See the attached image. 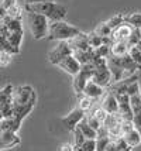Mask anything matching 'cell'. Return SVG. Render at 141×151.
<instances>
[{
  "instance_id": "cell-34",
  "label": "cell",
  "mask_w": 141,
  "mask_h": 151,
  "mask_svg": "<svg viewBox=\"0 0 141 151\" xmlns=\"http://www.w3.org/2000/svg\"><path fill=\"white\" fill-rule=\"evenodd\" d=\"M130 106H131V110L133 112L141 110V93L130 96Z\"/></svg>"
},
{
  "instance_id": "cell-37",
  "label": "cell",
  "mask_w": 141,
  "mask_h": 151,
  "mask_svg": "<svg viewBox=\"0 0 141 151\" xmlns=\"http://www.w3.org/2000/svg\"><path fill=\"white\" fill-rule=\"evenodd\" d=\"M6 16H7V17H10V19H19V20H21V9L19 7V4H16V6L11 7L10 10H7Z\"/></svg>"
},
{
  "instance_id": "cell-32",
  "label": "cell",
  "mask_w": 141,
  "mask_h": 151,
  "mask_svg": "<svg viewBox=\"0 0 141 151\" xmlns=\"http://www.w3.org/2000/svg\"><path fill=\"white\" fill-rule=\"evenodd\" d=\"M93 31L97 34V35H100V37H109V38H110V34H112V30L107 27L106 23H100Z\"/></svg>"
},
{
  "instance_id": "cell-29",
  "label": "cell",
  "mask_w": 141,
  "mask_h": 151,
  "mask_svg": "<svg viewBox=\"0 0 141 151\" xmlns=\"http://www.w3.org/2000/svg\"><path fill=\"white\" fill-rule=\"evenodd\" d=\"M90 114H93L94 117L97 119L99 122H100L102 124H103V122H104V119H106V116H107V113L104 112L103 109H102L100 106H93L92 109H90Z\"/></svg>"
},
{
  "instance_id": "cell-43",
  "label": "cell",
  "mask_w": 141,
  "mask_h": 151,
  "mask_svg": "<svg viewBox=\"0 0 141 151\" xmlns=\"http://www.w3.org/2000/svg\"><path fill=\"white\" fill-rule=\"evenodd\" d=\"M1 27H3V21L0 20V33H1Z\"/></svg>"
},
{
  "instance_id": "cell-30",
  "label": "cell",
  "mask_w": 141,
  "mask_h": 151,
  "mask_svg": "<svg viewBox=\"0 0 141 151\" xmlns=\"http://www.w3.org/2000/svg\"><path fill=\"white\" fill-rule=\"evenodd\" d=\"M72 134H74V147L75 148H78V147H81L85 141H86V137L82 134V132L76 127L74 132H72Z\"/></svg>"
},
{
  "instance_id": "cell-1",
  "label": "cell",
  "mask_w": 141,
  "mask_h": 151,
  "mask_svg": "<svg viewBox=\"0 0 141 151\" xmlns=\"http://www.w3.org/2000/svg\"><path fill=\"white\" fill-rule=\"evenodd\" d=\"M11 103H13V117L19 123H23V120L30 114L37 103V93L34 88L30 85H20L13 88Z\"/></svg>"
},
{
  "instance_id": "cell-39",
  "label": "cell",
  "mask_w": 141,
  "mask_h": 151,
  "mask_svg": "<svg viewBox=\"0 0 141 151\" xmlns=\"http://www.w3.org/2000/svg\"><path fill=\"white\" fill-rule=\"evenodd\" d=\"M16 4H17L16 0H0V6L6 10V13H7V10H10V9L14 7Z\"/></svg>"
},
{
  "instance_id": "cell-10",
  "label": "cell",
  "mask_w": 141,
  "mask_h": 151,
  "mask_svg": "<svg viewBox=\"0 0 141 151\" xmlns=\"http://www.w3.org/2000/svg\"><path fill=\"white\" fill-rule=\"evenodd\" d=\"M121 123L123 119L119 114H107L102 126L109 132L110 138H117L121 137Z\"/></svg>"
},
{
  "instance_id": "cell-2",
  "label": "cell",
  "mask_w": 141,
  "mask_h": 151,
  "mask_svg": "<svg viewBox=\"0 0 141 151\" xmlns=\"http://www.w3.org/2000/svg\"><path fill=\"white\" fill-rule=\"evenodd\" d=\"M107 68L110 73H112V81L113 82L130 78L133 75H137L141 71V65L135 64L134 61L130 58L128 54L124 55V57H112V55H109Z\"/></svg>"
},
{
  "instance_id": "cell-5",
  "label": "cell",
  "mask_w": 141,
  "mask_h": 151,
  "mask_svg": "<svg viewBox=\"0 0 141 151\" xmlns=\"http://www.w3.org/2000/svg\"><path fill=\"white\" fill-rule=\"evenodd\" d=\"M94 66L93 73H92V82H94L96 85L102 86L104 89H107L112 85V73L107 68V58H94L92 62Z\"/></svg>"
},
{
  "instance_id": "cell-12",
  "label": "cell",
  "mask_w": 141,
  "mask_h": 151,
  "mask_svg": "<svg viewBox=\"0 0 141 151\" xmlns=\"http://www.w3.org/2000/svg\"><path fill=\"white\" fill-rule=\"evenodd\" d=\"M117 98V103H119V116H120L124 122H131L133 120V110L130 106V96L128 95H119Z\"/></svg>"
},
{
  "instance_id": "cell-13",
  "label": "cell",
  "mask_w": 141,
  "mask_h": 151,
  "mask_svg": "<svg viewBox=\"0 0 141 151\" xmlns=\"http://www.w3.org/2000/svg\"><path fill=\"white\" fill-rule=\"evenodd\" d=\"M85 114H86V113L82 112L79 107H75L74 110H71V112H69V114H67L65 117L62 119V123H64V126L67 127L68 130L74 132L75 129H76V126L83 120Z\"/></svg>"
},
{
  "instance_id": "cell-8",
  "label": "cell",
  "mask_w": 141,
  "mask_h": 151,
  "mask_svg": "<svg viewBox=\"0 0 141 151\" xmlns=\"http://www.w3.org/2000/svg\"><path fill=\"white\" fill-rule=\"evenodd\" d=\"M93 69H94L93 64L82 65L81 66V71H79V72L74 76V89H75V92H76V95H78V96H79V95H82V91H83L85 85L87 83V81H90V79H92Z\"/></svg>"
},
{
  "instance_id": "cell-18",
  "label": "cell",
  "mask_w": 141,
  "mask_h": 151,
  "mask_svg": "<svg viewBox=\"0 0 141 151\" xmlns=\"http://www.w3.org/2000/svg\"><path fill=\"white\" fill-rule=\"evenodd\" d=\"M21 140L17 133H1L0 134V151L10 150L17 145H20Z\"/></svg>"
},
{
  "instance_id": "cell-11",
  "label": "cell",
  "mask_w": 141,
  "mask_h": 151,
  "mask_svg": "<svg viewBox=\"0 0 141 151\" xmlns=\"http://www.w3.org/2000/svg\"><path fill=\"white\" fill-rule=\"evenodd\" d=\"M68 55H72V50H71V47H69V42H68V41H59V44L49 52L48 61H49L52 65H57L59 61H62V59L65 58V57H68Z\"/></svg>"
},
{
  "instance_id": "cell-21",
  "label": "cell",
  "mask_w": 141,
  "mask_h": 151,
  "mask_svg": "<svg viewBox=\"0 0 141 151\" xmlns=\"http://www.w3.org/2000/svg\"><path fill=\"white\" fill-rule=\"evenodd\" d=\"M87 42H89L90 48H93V50H96V48H99L102 45H110L112 44V41H110L109 37H100L94 31L87 34Z\"/></svg>"
},
{
  "instance_id": "cell-40",
  "label": "cell",
  "mask_w": 141,
  "mask_h": 151,
  "mask_svg": "<svg viewBox=\"0 0 141 151\" xmlns=\"http://www.w3.org/2000/svg\"><path fill=\"white\" fill-rule=\"evenodd\" d=\"M58 151H75V147H74V144H71V143H64V144L59 145Z\"/></svg>"
},
{
  "instance_id": "cell-42",
  "label": "cell",
  "mask_w": 141,
  "mask_h": 151,
  "mask_svg": "<svg viewBox=\"0 0 141 151\" xmlns=\"http://www.w3.org/2000/svg\"><path fill=\"white\" fill-rule=\"evenodd\" d=\"M4 16H6V10L0 6V20H3V17H4Z\"/></svg>"
},
{
  "instance_id": "cell-27",
  "label": "cell",
  "mask_w": 141,
  "mask_h": 151,
  "mask_svg": "<svg viewBox=\"0 0 141 151\" xmlns=\"http://www.w3.org/2000/svg\"><path fill=\"white\" fill-rule=\"evenodd\" d=\"M140 42H141V30L140 28H134L131 35H130V38L127 40V44H128V47L131 48V47L138 45Z\"/></svg>"
},
{
  "instance_id": "cell-33",
  "label": "cell",
  "mask_w": 141,
  "mask_h": 151,
  "mask_svg": "<svg viewBox=\"0 0 141 151\" xmlns=\"http://www.w3.org/2000/svg\"><path fill=\"white\" fill-rule=\"evenodd\" d=\"M128 55H130V58L133 59L135 64L141 65V50L138 48V45L131 47V48L128 50Z\"/></svg>"
},
{
  "instance_id": "cell-24",
  "label": "cell",
  "mask_w": 141,
  "mask_h": 151,
  "mask_svg": "<svg viewBox=\"0 0 141 151\" xmlns=\"http://www.w3.org/2000/svg\"><path fill=\"white\" fill-rule=\"evenodd\" d=\"M79 130L82 132V134L85 136V137L87 138V140H94L96 138V130H93L90 126L86 123V120H85V117H83V120H82L79 124L76 126Z\"/></svg>"
},
{
  "instance_id": "cell-16",
  "label": "cell",
  "mask_w": 141,
  "mask_h": 151,
  "mask_svg": "<svg viewBox=\"0 0 141 151\" xmlns=\"http://www.w3.org/2000/svg\"><path fill=\"white\" fill-rule=\"evenodd\" d=\"M104 93H106V89H104V88H102V86H99V85H96V83L92 82V81H87V83L85 85L83 91H82V95H83V96L92 99L93 102L102 99Z\"/></svg>"
},
{
  "instance_id": "cell-35",
  "label": "cell",
  "mask_w": 141,
  "mask_h": 151,
  "mask_svg": "<svg viewBox=\"0 0 141 151\" xmlns=\"http://www.w3.org/2000/svg\"><path fill=\"white\" fill-rule=\"evenodd\" d=\"M76 151H96V141L94 140H87L78 148H75Z\"/></svg>"
},
{
  "instance_id": "cell-22",
  "label": "cell",
  "mask_w": 141,
  "mask_h": 151,
  "mask_svg": "<svg viewBox=\"0 0 141 151\" xmlns=\"http://www.w3.org/2000/svg\"><path fill=\"white\" fill-rule=\"evenodd\" d=\"M106 151H133V148L123 140L121 137L117 138H110Z\"/></svg>"
},
{
  "instance_id": "cell-3",
  "label": "cell",
  "mask_w": 141,
  "mask_h": 151,
  "mask_svg": "<svg viewBox=\"0 0 141 151\" xmlns=\"http://www.w3.org/2000/svg\"><path fill=\"white\" fill-rule=\"evenodd\" d=\"M26 12L41 14L49 23L64 21V19L67 17V7L64 4L55 3V1H45V3H37V4H26Z\"/></svg>"
},
{
  "instance_id": "cell-45",
  "label": "cell",
  "mask_w": 141,
  "mask_h": 151,
  "mask_svg": "<svg viewBox=\"0 0 141 151\" xmlns=\"http://www.w3.org/2000/svg\"><path fill=\"white\" fill-rule=\"evenodd\" d=\"M75 151H76V150H75Z\"/></svg>"
},
{
  "instance_id": "cell-14",
  "label": "cell",
  "mask_w": 141,
  "mask_h": 151,
  "mask_svg": "<svg viewBox=\"0 0 141 151\" xmlns=\"http://www.w3.org/2000/svg\"><path fill=\"white\" fill-rule=\"evenodd\" d=\"M133 27L128 26L127 23H121L119 27H116L113 31H112V34H110V41L112 42H119V41H126L127 42V40L130 38V35H131V33H133Z\"/></svg>"
},
{
  "instance_id": "cell-28",
  "label": "cell",
  "mask_w": 141,
  "mask_h": 151,
  "mask_svg": "<svg viewBox=\"0 0 141 151\" xmlns=\"http://www.w3.org/2000/svg\"><path fill=\"white\" fill-rule=\"evenodd\" d=\"M123 21H124V16H123V14H116V16H113L112 19H109L107 21H104V23H106L109 28H110V30L113 31L114 28L120 26Z\"/></svg>"
},
{
  "instance_id": "cell-38",
  "label": "cell",
  "mask_w": 141,
  "mask_h": 151,
  "mask_svg": "<svg viewBox=\"0 0 141 151\" xmlns=\"http://www.w3.org/2000/svg\"><path fill=\"white\" fill-rule=\"evenodd\" d=\"M11 54L6 52V51H0V66H7L11 62Z\"/></svg>"
},
{
  "instance_id": "cell-44",
  "label": "cell",
  "mask_w": 141,
  "mask_h": 151,
  "mask_svg": "<svg viewBox=\"0 0 141 151\" xmlns=\"http://www.w3.org/2000/svg\"><path fill=\"white\" fill-rule=\"evenodd\" d=\"M138 48H140V50H141V42H140V44H138Z\"/></svg>"
},
{
  "instance_id": "cell-4",
  "label": "cell",
  "mask_w": 141,
  "mask_h": 151,
  "mask_svg": "<svg viewBox=\"0 0 141 151\" xmlns=\"http://www.w3.org/2000/svg\"><path fill=\"white\" fill-rule=\"evenodd\" d=\"M81 33L79 28L68 24L67 21H54L48 26V40H58V41H69L75 35Z\"/></svg>"
},
{
  "instance_id": "cell-36",
  "label": "cell",
  "mask_w": 141,
  "mask_h": 151,
  "mask_svg": "<svg viewBox=\"0 0 141 151\" xmlns=\"http://www.w3.org/2000/svg\"><path fill=\"white\" fill-rule=\"evenodd\" d=\"M131 123H133L135 130L140 133V136H141V110L133 112V120H131Z\"/></svg>"
},
{
  "instance_id": "cell-20",
  "label": "cell",
  "mask_w": 141,
  "mask_h": 151,
  "mask_svg": "<svg viewBox=\"0 0 141 151\" xmlns=\"http://www.w3.org/2000/svg\"><path fill=\"white\" fill-rule=\"evenodd\" d=\"M94 141H96V151H106V147H107L109 141H110V136H109V132L103 126L96 132Z\"/></svg>"
},
{
  "instance_id": "cell-9",
  "label": "cell",
  "mask_w": 141,
  "mask_h": 151,
  "mask_svg": "<svg viewBox=\"0 0 141 151\" xmlns=\"http://www.w3.org/2000/svg\"><path fill=\"white\" fill-rule=\"evenodd\" d=\"M121 138L127 143L131 148L138 147L141 144V136L140 133L135 130V127L133 126L131 122H124L121 123Z\"/></svg>"
},
{
  "instance_id": "cell-19",
  "label": "cell",
  "mask_w": 141,
  "mask_h": 151,
  "mask_svg": "<svg viewBox=\"0 0 141 151\" xmlns=\"http://www.w3.org/2000/svg\"><path fill=\"white\" fill-rule=\"evenodd\" d=\"M68 42H69V47H71L72 52L74 51H86V50H90V45L87 42V34L82 33V31L78 35H75L74 38H71Z\"/></svg>"
},
{
  "instance_id": "cell-7",
  "label": "cell",
  "mask_w": 141,
  "mask_h": 151,
  "mask_svg": "<svg viewBox=\"0 0 141 151\" xmlns=\"http://www.w3.org/2000/svg\"><path fill=\"white\" fill-rule=\"evenodd\" d=\"M13 88V85L9 83L3 89H0V116L1 119L13 117V103H11Z\"/></svg>"
},
{
  "instance_id": "cell-6",
  "label": "cell",
  "mask_w": 141,
  "mask_h": 151,
  "mask_svg": "<svg viewBox=\"0 0 141 151\" xmlns=\"http://www.w3.org/2000/svg\"><path fill=\"white\" fill-rule=\"evenodd\" d=\"M27 13V23L30 27V31L33 34V37L35 40H41L45 38L48 34V26H49V21H48L44 16L37 13Z\"/></svg>"
},
{
  "instance_id": "cell-17",
  "label": "cell",
  "mask_w": 141,
  "mask_h": 151,
  "mask_svg": "<svg viewBox=\"0 0 141 151\" xmlns=\"http://www.w3.org/2000/svg\"><path fill=\"white\" fill-rule=\"evenodd\" d=\"M57 66H59L61 69H64V71L67 73H69L71 76H75L76 73L81 71L82 65L75 59L74 55H68V57H65L62 61H59V62L57 64Z\"/></svg>"
},
{
  "instance_id": "cell-23",
  "label": "cell",
  "mask_w": 141,
  "mask_h": 151,
  "mask_svg": "<svg viewBox=\"0 0 141 151\" xmlns=\"http://www.w3.org/2000/svg\"><path fill=\"white\" fill-rule=\"evenodd\" d=\"M130 47L126 41H119V42H112L110 44V54L112 57H124L128 54Z\"/></svg>"
},
{
  "instance_id": "cell-15",
  "label": "cell",
  "mask_w": 141,
  "mask_h": 151,
  "mask_svg": "<svg viewBox=\"0 0 141 151\" xmlns=\"http://www.w3.org/2000/svg\"><path fill=\"white\" fill-rule=\"evenodd\" d=\"M100 107L107 113V114H117L119 113V103H117V98L114 96L112 92L106 91L100 100Z\"/></svg>"
},
{
  "instance_id": "cell-31",
  "label": "cell",
  "mask_w": 141,
  "mask_h": 151,
  "mask_svg": "<svg viewBox=\"0 0 141 151\" xmlns=\"http://www.w3.org/2000/svg\"><path fill=\"white\" fill-rule=\"evenodd\" d=\"M85 120H86L87 124L90 126V127H92L93 130H96V132H97V130H99V129L102 127V123H100V122H99L97 119L94 117L93 114H90L89 112H87L86 114H85Z\"/></svg>"
},
{
  "instance_id": "cell-26",
  "label": "cell",
  "mask_w": 141,
  "mask_h": 151,
  "mask_svg": "<svg viewBox=\"0 0 141 151\" xmlns=\"http://www.w3.org/2000/svg\"><path fill=\"white\" fill-rule=\"evenodd\" d=\"M78 99H79L78 107L81 109L82 112H85V113L90 112V109H92V107H93V105H94L93 100H92V99H89V98H86V96H83V95H79V96H78Z\"/></svg>"
},
{
  "instance_id": "cell-41",
  "label": "cell",
  "mask_w": 141,
  "mask_h": 151,
  "mask_svg": "<svg viewBox=\"0 0 141 151\" xmlns=\"http://www.w3.org/2000/svg\"><path fill=\"white\" fill-rule=\"evenodd\" d=\"M26 4H37V3H45V1H55V0H24Z\"/></svg>"
},
{
  "instance_id": "cell-25",
  "label": "cell",
  "mask_w": 141,
  "mask_h": 151,
  "mask_svg": "<svg viewBox=\"0 0 141 151\" xmlns=\"http://www.w3.org/2000/svg\"><path fill=\"white\" fill-rule=\"evenodd\" d=\"M124 23H127L128 26H131L133 28H140L141 30V13H133L126 16Z\"/></svg>"
}]
</instances>
